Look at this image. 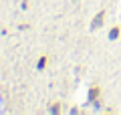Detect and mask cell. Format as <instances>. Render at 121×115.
Masks as SVG:
<instances>
[{
    "label": "cell",
    "mask_w": 121,
    "mask_h": 115,
    "mask_svg": "<svg viewBox=\"0 0 121 115\" xmlns=\"http://www.w3.org/2000/svg\"><path fill=\"white\" fill-rule=\"evenodd\" d=\"M105 10H99V12H97V16L93 18V22H91V28L95 30V28H101V26H103V22H105Z\"/></svg>",
    "instance_id": "cell-1"
},
{
    "label": "cell",
    "mask_w": 121,
    "mask_h": 115,
    "mask_svg": "<svg viewBox=\"0 0 121 115\" xmlns=\"http://www.w3.org/2000/svg\"><path fill=\"white\" fill-rule=\"evenodd\" d=\"M119 36H121V26L119 24L111 26V30H109V38H111V40H117Z\"/></svg>",
    "instance_id": "cell-2"
},
{
    "label": "cell",
    "mask_w": 121,
    "mask_h": 115,
    "mask_svg": "<svg viewBox=\"0 0 121 115\" xmlns=\"http://www.w3.org/2000/svg\"><path fill=\"white\" fill-rule=\"evenodd\" d=\"M99 95H101V87L99 85H93V87H91V91H89V99L93 101V99H97Z\"/></svg>",
    "instance_id": "cell-3"
}]
</instances>
